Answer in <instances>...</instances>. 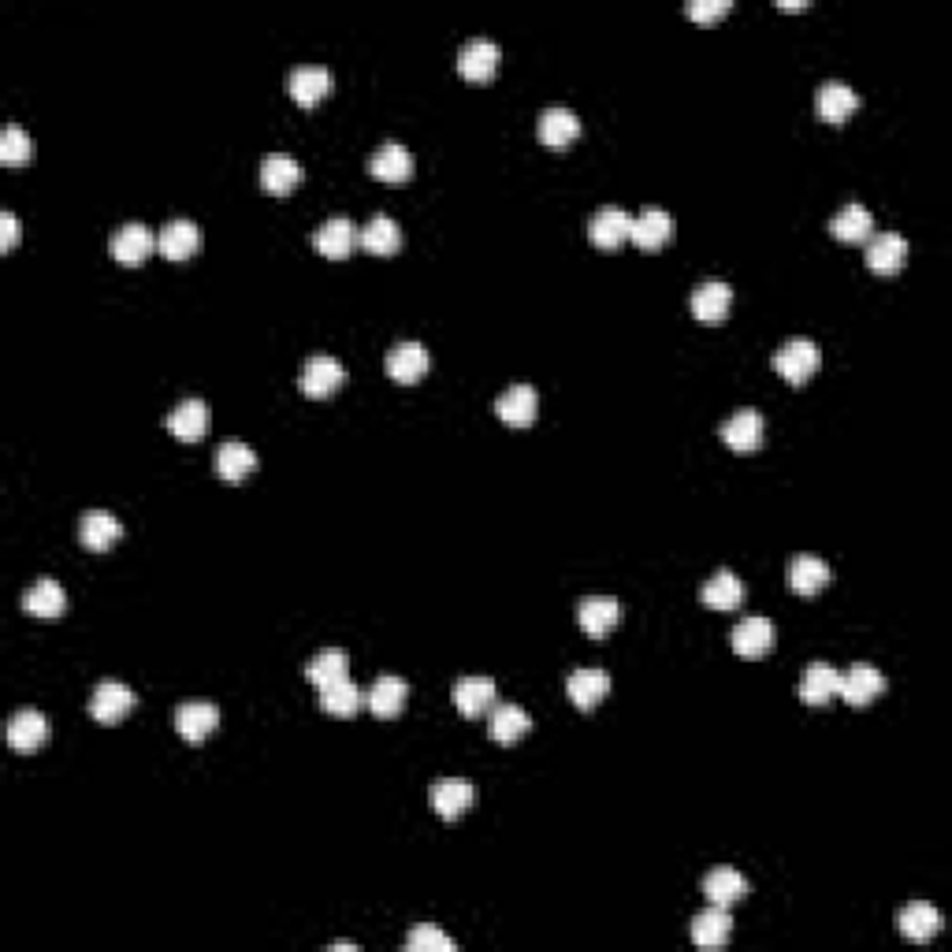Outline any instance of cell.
Returning a JSON list of instances; mask_svg holds the SVG:
<instances>
[{
    "label": "cell",
    "instance_id": "cell-1",
    "mask_svg": "<svg viewBox=\"0 0 952 952\" xmlns=\"http://www.w3.org/2000/svg\"><path fill=\"white\" fill-rule=\"evenodd\" d=\"M818 365H823V354H818V346L811 343V339H789V343L777 346L774 354L777 377L789 383H808L818 372Z\"/></svg>",
    "mask_w": 952,
    "mask_h": 952
},
{
    "label": "cell",
    "instance_id": "cell-2",
    "mask_svg": "<svg viewBox=\"0 0 952 952\" xmlns=\"http://www.w3.org/2000/svg\"><path fill=\"white\" fill-rule=\"evenodd\" d=\"M138 696L130 693V688L124 685V681H101L98 688H93L90 696V714L93 722H101V726H116V722H124L130 711H135Z\"/></svg>",
    "mask_w": 952,
    "mask_h": 952
},
{
    "label": "cell",
    "instance_id": "cell-3",
    "mask_svg": "<svg viewBox=\"0 0 952 952\" xmlns=\"http://www.w3.org/2000/svg\"><path fill=\"white\" fill-rule=\"evenodd\" d=\"M343 383H346V369L335 361V357H331V354H313L309 361H305V369H302L299 388H302V395H309V398H331L339 388H343Z\"/></svg>",
    "mask_w": 952,
    "mask_h": 952
},
{
    "label": "cell",
    "instance_id": "cell-4",
    "mask_svg": "<svg viewBox=\"0 0 952 952\" xmlns=\"http://www.w3.org/2000/svg\"><path fill=\"white\" fill-rule=\"evenodd\" d=\"M881 693H886V677H881V670L871 667V662H855V667L845 670L841 688H837V696L849 707H867L871 700H878Z\"/></svg>",
    "mask_w": 952,
    "mask_h": 952
},
{
    "label": "cell",
    "instance_id": "cell-5",
    "mask_svg": "<svg viewBox=\"0 0 952 952\" xmlns=\"http://www.w3.org/2000/svg\"><path fill=\"white\" fill-rule=\"evenodd\" d=\"M331 90H335V75L320 64H302L287 75V93H291L302 109H313V104L325 101Z\"/></svg>",
    "mask_w": 952,
    "mask_h": 952
},
{
    "label": "cell",
    "instance_id": "cell-6",
    "mask_svg": "<svg viewBox=\"0 0 952 952\" xmlns=\"http://www.w3.org/2000/svg\"><path fill=\"white\" fill-rule=\"evenodd\" d=\"M499 60H503V49L495 46L492 38H469L458 52V72L461 78H469V82H487V78H495V72H499Z\"/></svg>",
    "mask_w": 952,
    "mask_h": 952
},
{
    "label": "cell",
    "instance_id": "cell-7",
    "mask_svg": "<svg viewBox=\"0 0 952 952\" xmlns=\"http://www.w3.org/2000/svg\"><path fill=\"white\" fill-rule=\"evenodd\" d=\"M719 435H722V443H726L729 450L752 454V450H759V443H763V435H766L763 414H759V409H737V414L722 421Z\"/></svg>",
    "mask_w": 952,
    "mask_h": 952
},
{
    "label": "cell",
    "instance_id": "cell-8",
    "mask_svg": "<svg viewBox=\"0 0 952 952\" xmlns=\"http://www.w3.org/2000/svg\"><path fill=\"white\" fill-rule=\"evenodd\" d=\"M473 803H477V785L466 782V777H443V782L432 785V808L435 815L447 818V823L461 818Z\"/></svg>",
    "mask_w": 952,
    "mask_h": 952
},
{
    "label": "cell",
    "instance_id": "cell-9",
    "mask_svg": "<svg viewBox=\"0 0 952 952\" xmlns=\"http://www.w3.org/2000/svg\"><path fill=\"white\" fill-rule=\"evenodd\" d=\"M220 726V707L205 700H187L176 707V729L187 745H201L208 740V733Z\"/></svg>",
    "mask_w": 952,
    "mask_h": 952
},
{
    "label": "cell",
    "instance_id": "cell-10",
    "mask_svg": "<svg viewBox=\"0 0 952 952\" xmlns=\"http://www.w3.org/2000/svg\"><path fill=\"white\" fill-rule=\"evenodd\" d=\"M46 740H49L46 714L34 711V707H23V711L12 714V722H8V745H12V752L30 756V752H38Z\"/></svg>",
    "mask_w": 952,
    "mask_h": 952
},
{
    "label": "cell",
    "instance_id": "cell-11",
    "mask_svg": "<svg viewBox=\"0 0 952 952\" xmlns=\"http://www.w3.org/2000/svg\"><path fill=\"white\" fill-rule=\"evenodd\" d=\"M495 414H499V421L510 424V428L536 424V414H540L536 388H529V383H513V388H506L499 402H495Z\"/></svg>",
    "mask_w": 952,
    "mask_h": 952
},
{
    "label": "cell",
    "instance_id": "cell-12",
    "mask_svg": "<svg viewBox=\"0 0 952 952\" xmlns=\"http://www.w3.org/2000/svg\"><path fill=\"white\" fill-rule=\"evenodd\" d=\"M302 179H305V168L294 161V156L268 153L265 161H261V190H265V194L283 198V194H291V190H299Z\"/></svg>",
    "mask_w": 952,
    "mask_h": 952
},
{
    "label": "cell",
    "instance_id": "cell-13",
    "mask_svg": "<svg viewBox=\"0 0 952 952\" xmlns=\"http://www.w3.org/2000/svg\"><path fill=\"white\" fill-rule=\"evenodd\" d=\"M153 250H156V234L145 224H124L109 239V253L119 265H142Z\"/></svg>",
    "mask_w": 952,
    "mask_h": 952
},
{
    "label": "cell",
    "instance_id": "cell-14",
    "mask_svg": "<svg viewBox=\"0 0 952 952\" xmlns=\"http://www.w3.org/2000/svg\"><path fill=\"white\" fill-rule=\"evenodd\" d=\"M629 234H633V216L625 208L607 205L588 220V239L599 250H618L622 242H629Z\"/></svg>",
    "mask_w": 952,
    "mask_h": 952
},
{
    "label": "cell",
    "instance_id": "cell-15",
    "mask_svg": "<svg viewBox=\"0 0 952 952\" xmlns=\"http://www.w3.org/2000/svg\"><path fill=\"white\" fill-rule=\"evenodd\" d=\"M907 261V239L897 231L871 234L867 239V268L875 276H897Z\"/></svg>",
    "mask_w": 952,
    "mask_h": 952
},
{
    "label": "cell",
    "instance_id": "cell-16",
    "mask_svg": "<svg viewBox=\"0 0 952 952\" xmlns=\"http://www.w3.org/2000/svg\"><path fill=\"white\" fill-rule=\"evenodd\" d=\"M168 432L176 435L179 443H198L205 440L208 432V406L201 398H182L168 417H164Z\"/></svg>",
    "mask_w": 952,
    "mask_h": 952
},
{
    "label": "cell",
    "instance_id": "cell-17",
    "mask_svg": "<svg viewBox=\"0 0 952 952\" xmlns=\"http://www.w3.org/2000/svg\"><path fill=\"white\" fill-rule=\"evenodd\" d=\"M688 305H693L696 320H703V325H719V320H726V313L733 305V287L722 283V279H707V283H700L693 291Z\"/></svg>",
    "mask_w": 952,
    "mask_h": 952
},
{
    "label": "cell",
    "instance_id": "cell-18",
    "mask_svg": "<svg viewBox=\"0 0 952 952\" xmlns=\"http://www.w3.org/2000/svg\"><path fill=\"white\" fill-rule=\"evenodd\" d=\"M119 536H124V525L109 510H90L78 521V540H82L86 551H109V547L119 544Z\"/></svg>",
    "mask_w": 952,
    "mask_h": 952
},
{
    "label": "cell",
    "instance_id": "cell-19",
    "mask_svg": "<svg viewBox=\"0 0 952 952\" xmlns=\"http://www.w3.org/2000/svg\"><path fill=\"white\" fill-rule=\"evenodd\" d=\"M774 648V622H766V618H745V622L733 625V651L740 655V659H763L766 651Z\"/></svg>",
    "mask_w": 952,
    "mask_h": 952
},
{
    "label": "cell",
    "instance_id": "cell-20",
    "mask_svg": "<svg viewBox=\"0 0 952 952\" xmlns=\"http://www.w3.org/2000/svg\"><path fill=\"white\" fill-rule=\"evenodd\" d=\"M354 242H357V231H354V224L346 220V216H331V220H325L317 231H313V250L325 253L328 261L351 257Z\"/></svg>",
    "mask_w": 952,
    "mask_h": 952
},
{
    "label": "cell",
    "instance_id": "cell-21",
    "mask_svg": "<svg viewBox=\"0 0 952 952\" xmlns=\"http://www.w3.org/2000/svg\"><path fill=\"white\" fill-rule=\"evenodd\" d=\"M566 693H570V700L581 707V711H592L596 703L607 700L610 674H607V670H596V667H581V670H573V674L566 677Z\"/></svg>",
    "mask_w": 952,
    "mask_h": 952
},
{
    "label": "cell",
    "instance_id": "cell-22",
    "mask_svg": "<svg viewBox=\"0 0 952 952\" xmlns=\"http://www.w3.org/2000/svg\"><path fill=\"white\" fill-rule=\"evenodd\" d=\"M618 618H622V607L607 596H588L576 607V622H581L584 636H592V640H602V636L614 633Z\"/></svg>",
    "mask_w": 952,
    "mask_h": 952
},
{
    "label": "cell",
    "instance_id": "cell-23",
    "mask_svg": "<svg viewBox=\"0 0 952 952\" xmlns=\"http://www.w3.org/2000/svg\"><path fill=\"white\" fill-rule=\"evenodd\" d=\"M388 377L395 383H417L428 372V351L421 343H414V339H406V343H395L388 351Z\"/></svg>",
    "mask_w": 952,
    "mask_h": 952
},
{
    "label": "cell",
    "instance_id": "cell-24",
    "mask_svg": "<svg viewBox=\"0 0 952 952\" xmlns=\"http://www.w3.org/2000/svg\"><path fill=\"white\" fill-rule=\"evenodd\" d=\"M369 172L380 182L398 187V182H406L409 176H414V156H409V150L402 142H383L380 150L369 156Z\"/></svg>",
    "mask_w": 952,
    "mask_h": 952
},
{
    "label": "cell",
    "instance_id": "cell-25",
    "mask_svg": "<svg viewBox=\"0 0 952 952\" xmlns=\"http://www.w3.org/2000/svg\"><path fill=\"white\" fill-rule=\"evenodd\" d=\"M829 234H834L837 242H845V246H863V242L875 234V216L863 205H845L837 208V216L829 220Z\"/></svg>",
    "mask_w": 952,
    "mask_h": 952
},
{
    "label": "cell",
    "instance_id": "cell-26",
    "mask_svg": "<svg viewBox=\"0 0 952 952\" xmlns=\"http://www.w3.org/2000/svg\"><path fill=\"white\" fill-rule=\"evenodd\" d=\"M674 234V220H670L667 208H644V213L633 216V234L629 242H636L640 250H662Z\"/></svg>",
    "mask_w": 952,
    "mask_h": 952
},
{
    "label": "cell",
    "instance_id": "cell-27",
    "mask_svg": "<svg viewBox=\"0 0 952 952\" xmlns=\"http://www.w3.org/2000/svg\"><path fill=\"white\" fill-rule=\"evenodd\" d=\"M454 707H458L461 719H477V714H487L495 707V681L492 677H461L454 685Z\"/></svg>",
    "mask_w": 952,
    "mask_h": 952
},
{
    "label": "cell",
    "instance_id": "cell-28",
    "mask_svg": "<svg viewBox=\"0 0 952 952\" xmlns=\"http://www.w3.org/2000/svg\"><path fill=\"white\" fill-rule=\"evenodd\" d=\"M860 109V93L849 82H823L815 93V112L826 124H845L852 112Z\"/></svg>",
    "mask_w": 952,
    "mask_h": 952
},
{
    "label": "cell",
    "instance_id": "cell-29",
    "mask_svg": "<svg viewBox=\"0 0 952 952\" xmlns=\"http://www.w3.org/2000/svg\"><path fill=\"white\" fill-rule=\"evenodd\" d=\"M156 250L168 261H187L201 250V227L194 220H172L156 234Z\"/></svg>",
    "mask_w": 952,
    "mask_h": 952
},
{
    "label": "cell",
    "instance_id": "cell-30",
    "mask_svg": "<svg viewBox=\"0 0 952 952\" xmlns=\"http://www.w3.org/2000/svg\"><path fill=\"white\" fill-rule=\"evenodd\" d=\"M841 688V670H834L829 662H811L800 677V700L808 707H823L837 696Z\"/></svg>",
    "mask_w": 952,
    "mask_h": 952
},
{
    "label": "cell",
    "instance_id": "cell-31",
    "mask_svg": "<svg viewBox=\"0 0 952 952\" xmlns=\"http://www.w3.org/2000/svg\"><path fill=\"white\" fill-rule=\"evenodd\" d=\"M487 733H492V740H499V745H513V740L532 733V719L525 714V707L518 703H495L492 714H487Z\"/></svg>",
    "mask_w": 952,
    "mask_h": 952
},
{
    "label": "cell",
    "instance_id": "cell-32",
    "mask_svg": "<svg viewBox=\"0 0 952 952\" xmlns=\"http://www.w3.org/2000/svg\"><path fill=\"white\" fill-rule=\"evenodd\" d=\"M365 703H369V693H361L351 677L320 688V711H325L328 719H354Z\"/></svg>",
    "mask_w": 952,
    "mask_h": 952
},
{
    "label": "cell",
    "instance_id": "cell-33",
    "mask_svg": "<svg viewBox=\"0 0 952 952\" xmlns=\"http://www.w3.org/2000/svg\"><path fill=\"white\" fill-rule=\"evenodd\" d=\"M829 581H834V570H829L818 555H797L789 562V588L797 592V596H815Z\"/></svg>",
    "mask_w": 952,
    "mask_h": 952
},
{
    "label": "cell",
    "instance_id": "cell-34",
    "mask_svg": "<svg viewBox=\"0 0 952 952\" xmlns=\"http://www.w3.org/2000/svg\"><path fill=\"white\" fill-rule=\"evenodd\" d=\"M23 610L34 618H60L67 610V592L52 576H41L23 592Z\"/></svg>",
    "mask_w": 952,
    "mask_h": 952
},
{
    "label": "cell",
    "instance_id": "cell-35",
    "mask_svg": "<svg viewBox=\"0 0 952 952\" xmlns=\"http://www.w3.org/2000/svg\"><path fill=\"white\" fill-rule=\"evenodd\" d=\"M536 135L540 142L551 145V150H566V145L576 142V135H581V119H576V112L570 109H547L536 124Z\"/></svg>",
    "mask_w": 952,
    "mask_h": 952
},
{
    "label": "cell",
    "instance_id": "cell-36",
    "mask_svg": "<svg viewBox=\"0 0 952 952\" xmlns=\"http://www.w3.org/2000/svg\"><path fill=\"white\" fill-rule=\"evenodd\" d=\"M897 927H901V934L907 941H915V945H923V941H930L934 934L941 930V912L934 907L930 901H912L901 912V919H897Z\"/></svg>",
    "mask_w": 952,
    "mask_h": 952
},
{
    "label": "cell",
    "instance_id": "cell-37",
    "mask_svg": "<svg viewBox=\"0 0 952 952\" xmlns=\"http://www.w3.org/2000/svg\"><path fill=\"white\" fill-rule=\"evenodd\" d=\"M406 696H409V685L395 674H383L377 677V685L369 688V711L377 714V719H398L402 707H406Z\"/></svg>",
    "mask_w": 952,
    "mask_h": 952
},
{
    "label": "cell",
    "instance_id": "cell-38",
    "mask_svg": "<svg viewBox=\"0 0 952 952\" xmlns=\"http://www.w3.org/2000/svg\"><path fill=\"white\" fill-rule=\"evenodd\" d=\"M703 897L714 907H729V904H737V901H745V897H748V878L740 875V871H733V867H719V871H711V875L703 878Z\"/></svg>",
    "mask_w": 952,
    "mask_h": 952
},
{
    "label": "cell",
    "instance_id": "cell-39",
    "mask_svg": "<svg viewBox=\"0 0 952 952\" xmlns=\"http://www.w3.org/2000/svg\"><path fill=\"white\" fill-rule=\"evenodd\" d=\"M305 677H309L313 685H317V693H320V688L351 677V655H346L343 648H320L309 659V667H305Z\"/></svg>",
    "mask_w": 952,
    "mask_h": 952
},
{
    "label": "cell",
    "instance_id": "cell-40",
    "mask_svg": "<svg viewBox=\"0 0 952 952\" xmlns=\"http://www.w3.org/2000/svg\"><path fill=\"white\" fill-rule=\"evenodd\" d=\"M733 934V919H729V907H707L693 919V941L700 949H722Z\"/></svg>",
    "mask_w": 952,
    "mask_h": 952
},
{
    "label": "cell",
    "instance_id": "cell-41",
    "mask_svg": "<svg viewBox=\"0 0 952 952\" xmlns=\"http://www.w3.org/2000/svg\"><path fill=\"white\" fill-rule=\"evenodd\" d=\"M253 469H257V454H253V447H246V443L227 440L224 447L216 450V477L227 480V484L246 480Z\"/></svg>",
    "mask_w": 952,
    "mask_h": 952
},
{
    "label": "cell",
    "instance_id": "cell-42",
    "mask_svg": "<svg viewBox=\"0 0 952 952\" xmlns=\"http://www.w3.org/2000/svg\"><path fill=\"white\" fill-rule=\"evenodd\" d=\"M357 246L369 250V253H380V257H388V253H398L402 246V227L398 220H391V216H372L369 224L357 231Z\"/></svg>",
    "mask_w": 952,
    "mask_h": 952
},
{
    "label": "cell",
    "instance_id": "cell-43",
    "mask_svg": "<svg viewBox=\"0 0 952 952\" xmlns=\"http://www.w3.org/2000/svg\"><path fill=\"white\" fill-rule=\"evenodd\" d=\"M700 599H703V607H711V610H737L740 602H745V584H740L737 573L722 570L700 588Z\"/></svg>",
    "mask_w": 952,
    "mask_h": 952
},
{
    "label": "cell",
    "instance_id": "cell-44",
    "mask_svg": "<svg viewBox=\"0 0 952 952\" xmlns=\"http://www.w3.org/2000/svg\"><path fill=\"white\" fill-rule=\"evenodd\" d=\"M0 161L12 164V168L34 161V142L20 124H8L4 135H0Z\"/></svg>",
    "mask_w": 952,
    "mask_h": 952
},
{
    "label": "cell",
    "instance_id": "cell-45",
    "mask_svg": "<svg viewBox=\"0 0 952 952\" xmlns=\"http://www.w3.org/2000/svg\"><path fill=\"white\" fill-rule=\"evenodd\" d=\"M406 949L409 952H454V949H458V941L447 938L440 927H428V923H424V927H417L406 938Z\"/></svg>",
    "mask_w": 952,
    "mask_h": 952
},
{
    "label": "cell",
    "instance_id": "cell-46",
    "mask_svg": "<svg viewBox=\"0 0 952 952\" xmlns=\"http://www.w3.org/2000/svg\"><path fill=\"white\" fill-rule=\"evenodd\" d=\"M729 8H733L729 0H693V4L685 8V15L696 23H711V20H722Z\"/></svg>",
    "mask_w": 952,
    "mask_h": 952
},
{
    "label": "cell",
    "instance_id": "cell-47",
    "mask_svg": "<svg viewBox=\"0 0 952 952\" xmlns=\"http://www.w3.org/2000/svg\"><path fill=\"white\" fill-rule=\"evenodd\" d=\"M20 246V220H15V213H0V250H15Z\"/></svg>",
    "mask_w": 952,
    "mask_h": 952
},
{
    "label": "cell",
    "instance_id": "cell-48",
    "mask_svg": "<svg viewBox=\"0 0 952 952\" xmlns=\"http://www.w3.org/2000/svg\"><path fill=\"white\" fill-rule=\"evenodd\" d=\"M328 949H335V952H357V945H351V941H335V945H328Z\"/></svg>",
    "mask_w": 952,
    "mask_h": 952
}]
</instances>
